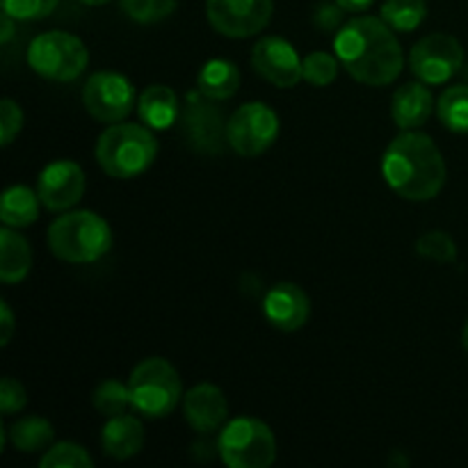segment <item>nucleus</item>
<instances>
[{
  "instance_id": "nucleus-35",
  "label": "nucleus",
  "mask_w": 468,
  "mask_h": 468,
  "mask_svg": "<svg viewBox=\"0 0 468 468\" xmlns=\"http://www.w3.org/2000/svg\"><path fill=\"white\" fill-rule=\"evenodd\" d=\"M14 334V314L7 302H0V346H7Z\"/></svg>"
},
{
  "instance_id": "nucleus-17",
  "label": "nucleus",
  "mask_w": 468,
  "mask_h": 468,
  "mask_svg": "<svg viewBox=\"0 0 468 468\" xmlns=\"http://www.w3.org/2000/svg\"><path fill=\"white\" fill-rule=\"evenodd\" d=\"M434 110V96L425 82H407L398 87L391 101V117L402 131H416L428 123Z\"/></svg>"
},
{
  "instance_id": "nucleus-36",
  "label": "nucleus",
  "mask_w": 468,
  "mask_h": 468,
  "mask_svg": "<svg viewBox=\"0 0 468 468\" xmlns=\"http://www.w3.org/2000/svg\"><path fill=\"white\" fill-rule=\"evenodd\" d=\"M14 21H16V18L9 16L7 12H3V30H0V44H9V41H12Z\"/></svg>"
},
{
  "instance_id": "nucleus-34",
  "label": "nucleus",
  "mask_w": 468,
  "mask_h": 468,
  "mask_svg": "<svg viewBox=\"0 0 468 468\" xmlns=\"http://www.w3.org/2000/svg\"><path fill=\"white\" fill-rule=\"evenodd\" d=\"M343 12H346V9L341 7V5H320L318 7V12L314 14V21H315V26L320 27V30L323 32H332V30H336V27H341V21H343Z\"/></svg>"
},
{
  "instance_id": "nucleus-14",
  "label": "nucleus",
  "mask_w": 468,
  "mask_h": 468,
  "mask_svg": "<svg viewBox=\"0 0 468 468\" xmlns=\"http://www.w3.org/2000/svg\"><path fill=\"white\" fill-rule=\"evenodd\" d=\"M263 314L279 332H297L309 323L311 300L297 283L282 282L265 295Z\"/></svg>"
},
{
  "instance_id": "nucleus-8",
  "label": "nucleus",
  "mask_w": 468,
  "mask_h": 468,
  "mask_svg": "<svg viewBox=\"0 0 468 468\" xmlns=\"http://www.w3.org/2000/svg\"><path fill=\"white\" fill-rule=\"evenodd\" d=\"M279 135V117L270 105L245 103L229 117L227 144L242 158H256L274 144Z\"/></svg>"
},
{
  "instance_id": "nucleus-29",
  "label": "nucleus",
  "mask_w": 468,
  "mask_h": 468,
  "mask_svg": "<svg viewBox=\"0 0 468 468\" xmlns=\"http://www.w3.org/2000/svg\"><path fill=\"white\" fill-rule=\"evenodd\" d=\"M178 0H119V7L137 23H158L176 9Z\"/></svg>"
},
{
  "instance_id": "nucleus-37",
  "label": "nucleus",
  "mask_w": 468,
  "mask_h": 468,
  "mask_svg": "<svg viewBox=\"0 0 468 468\" xmlns=\"http://www.w3.org/2000/svg\"><path fill=\"white\" fill-rule=\"evenodd\" d=\"M346 12H364L373 5V0H336Z\"/></svg>"
},
{
  "instance_id": "nucleus-9",
  "label": "nucleus",
  "mask_w": 468,
  "mask_h": 468,
  "mask_svg": "<svg viewBox=\"0 0 468 468\" xmlns=\"http://www.w3.org/2000/svg\"><path fill=\"white\" fill-rule=\"evenodd\" d=\"M410 64L414 76L425 85H443L457 76L464 67V48L460 41L446 32L423 37L411 48Z\"/></svg>"
},
{
  "instance_id": "nucleus-25",
  "label": "nucleus",
  "mask_w": 468,
  "mask_h": 468,
  "mask_svg": "<svg viewBox=\"0 0 468 468\" xmlns=\"http://www.w3.org/2000/svg\"><path fill=\"white\" fill-rule=\"evenodd\" d=\"M428 16L425 0H387L382 5V18L396 32H414Z\"/></svg>"
},
{
  "instance_id": "nucleus-38",
  "label": "nucleus",
  "mask_w": 468,
  "mask_h": 468,
  "mask_svg": "<svg viewBox=\"0 0 468 468\" xmlns=\"http://www.w3.org/2000/svg\"><path fill=\"white\" fill-rule=\"evenodd\" d=\"M462 346H464V350L468 352V320L464 324V332H462Z\"/></svg>"
},
{
  "instance_id": "nucleus-11",
  "label": "nucleus",
  "mask_w": 468,
  "mask_h": 468,
  "mask_svg": "<svg viewBox=\"0 0 468 468\" xmlns=\"http://www.w3.org/2000/svg\"><path fill=\"white\" fill-rule=\"evenodd\" d=\"M274 12V0H206L208 21L219 35L247 39L263 30Z\"/></svg>"
},
{
  "instance_id": "nucleus-31",
  "label": "nucleus",
  "mask_w": 468,
  "mask_h": 468,
  "mask_svg": "<svg viewBox=\"0 0 468 468\" xmlns=\"http://www.w3.org/2000/svg\"><path fill=\"white\" fill-rule=\"evenodd\" d=\"M0 3H3V12H7L16 21H39L55 12L59 0H0Z\"/></svg>"
},
{
  "instance_id": "nucleus-19",
  "label": "nucleus",
  "mask_w": 468,
  "mask_h": 468,
  "mask_svg": "<svg viewBox=\"0 0 468 468\" xmlns=\"http://www.w3.org/2000/svg\"><path fill=\"white\" fill-rule=\"evenodd\" d=\"M137 112L144 126L154 128V131H165L172 128L174 122L181 117V105H178V96L172 87L167 85H151L137 99Z\"/></svg>"
},
{
  "instance_id": "nucleus-21",
  "label": "nucleus",
  "mask_w": 468,
  "mask_h": 468,
  "mask_svg": "<svg viewBox=\"0 0 468 468\" xmlns=\"http://www.w3.org/2000/svg\"><path fill=\"white\" fill-rule=\"evenodd\" d=\"M32 268V251L26 238L12 227L0 231V279L3 283H18Z\"/></svg>"
},
{
  "instance_id": "nucleus-16",
  "label": "nucleus",
  "mask_w": 468,
  "mask_h": 468,
  "mask_svg": "<svg viewBox=\"0 0 468 468\" xmlns=\"http://www.w3.org/2000/svg\"><path fill=\"white\" fill-rule=\"evenodd\" d=\"M183 414L195 432L210 434L227 423L229 402L215 384H197L183 396Z\"/></svg>"
},
{
  "instance_id": "nucleus-39",
  "label": "nucleus",
  "mask_w": 468,
  "mask_h": 468,
  "mask_svg": "<svg viewBox=\"0 0 468 468\" xmlns=\"http://www.w3.org/2000/svg\"><path fill=\"white\" fill-rule=\"evenodd\" d=\"M80 3H85V5H91V7H101V5L110 3V0H80Z\"/></svg>"
},
{
  "instance_id": "nucleus-4",
  "label": "nucleus",
  "mask_w": 468,
  "mask_h": 468,
  "mask_svg": "<svg viewBox=\"0 0 468 468\" xmlns=\"http://www.w3.org/2000/svg\"><path fill=\"white\" fill-rule=\"evenodd\" d=\"M48 247L67 263H94L112 250V229L91 210H73L50 224Z\"/></svg>"
},
{
  "instance_id": "nucleus-28",
  "label": "nucleus",
  "mask_w": 468,
  "mask_h": 468,
  "mask_svg": "<svg viewBox=\"0 0 468 468\" xmlns=\"http://www.w3.org/2000/svg\"><path fill=\"white\" fill-rule=\"evenodd\" d=\"M91 464H94V462H91L90 452L71 441H62L50 446L39 462L41 468H90Z\"/></svg>"
},
{
  "instance_id": "nucleus-24",
  "label": "nucleus",
  "mask_w": 468,
  "mask_h": 468,
  "mask_svg": "<svg viewBox=\"0 0 468 468\" xmlns=\"http://www.w3.org/2000/svg\"><path fill=\"white\" fill-rule=\"evenodd\" d=\"M439 122L452 133L468 135V85H452L439 96Z\"/></svg>"
},
{
  "instance_id": "nucleus-22",
  "label": "nucleus",
  "mask_w": 468,
  "mask_h": 468,
  "mask_svg": "<svg viewBox=\"0 0 468 468\" xmlns=\"http://www.w3.org/2000/svg\"><path fill=\"white\" fill-rule=\"evenodd\" d=\"M39 195L26 186H12L5 190L0 204V219L5 227L23 229L30 227L39 218Z\"/></svg>"
},
{
  "instance_id": "nucleus-15",
  "label": "nucleus",
  "mask_w": 468,
  "mask_h": 468,
  "mask_svg": "<svg viewBox=\"0 0 468 468\" xmlns=\"http://www.w3.org/2000/svg\"><path fill=\"white\" fill-rule=\"evenodd\" d=\"M222 112L210 103H201L195 94L183 112V128H186L187 142L201 154H219L222 142L227 140V123H222Z\"/></svg>"
},
{
  "instance_id": "nucleus-5",
  "label": "nucleus",
  "mask_w": 468,
  "mask_h": 468,
  "mask_svg": "<svg viewBox=\"0 0 468 468\" xmlns=\"http://www.w3.org/2000/svg\"><path fill=\"white\" fill-rule=\"evenodd\" d=\"M128 387L133 410L146 419H165L176 410L183 398V384L176 368L160 356H151L137 364L128 378Z\"/></svg>"
},
{
  "instance_id": "nucleus-27",
  "label": "nucleus",
  "mask_w": 468,
  "mask_h": 468,
  "mask_svg": "<svg viewBox=\"0 0 468 468\" xmlns=\"http://www.w3.org/2000/svg\"><path fill=\"white\" fill-rule=\"evenodd\" d=\"M338 64H341L338 58L324 53V50H315L302 59V78L314 87H327L336 80Z\"/></svg>"
},
{
  "instance_id": "nucleus-6",
  "label": "nucleus",
  "mask_w": 468,
  "mask_h": 468,
  "mask_svg": "<svg viewBox=\"0 0 468 468\" xmlns=\"http://www.w3.org/2000/svg\"><path fill=\"white\" fill-rule=\"evenodd\" d=\"M218 451L229 468H268L277 460V439L263 420L242 416L224 425Z\"/></svg>"
},
{
  "instance_id": "nucleus-20",
  "label": "nucleus",
  "mask_w": 468,
  "mask_h": 468,
  "mask_svg": "<svg viewBox=\"0 0 468 468\" xmlns=\"http://www.w3.org/2000/svg\"><path fill=\"white\" fill-rule=\"evenodd\" d=\"M197 90L208 101H227L240 90V71L229 59H208L197 76Z\"/></svg>"
},
{
  "instance_id": "nucleus-32",
  "label": "nucleus",
  "mask_w": 468,
  "mask_h": 468,
  "mask_svg": "<svg viewBox=\"0 0 468 468\" xmlns=\"http://www.w3.org/2000/svg\"><path fill=\"white\" fill-rule=\"evenodd\" d=\"M27 405L26 388L21 382H16L14 378H3L0 382V411L5 416H12L16 411H21Z\"/></svg>"
},
{
  "instance_id": "nucleus-33",
  "label": "nucleus",
  "mask_w": 468,
  "mask_h": 468,
  "mask_svg": "<svg viewBox=\"0 0 468 468\" xmlns=\"http://www.w3.org/2000/svg\"><path fill=\"white\" fill-rule=\"evenodd\" d=\"M23 128V112L18 108V103H14L12 99H3L0 103V131H3V146H9L14 142V137L21 133Z\"/></svg>"
},
{
  "instance_id": "nucleus-12",
  "label": "nucleus",
  "mask_w": 468,
  "mask_h": 468,
  "mask_svg": "<svg viewBox=\"0 0 468 468\" xmlns=\"http://www.w3.org/2000/svg\"><path fill=\"white\" fill-rule=\"evenodd\" d=\"M251 67L274 87H295L302 78V59L295 46L282 37H263L251 48Z\"/></svg>"
},
{
  "instance_id": "nucleus-10",
  "label": "nucleus",
  "mask_w": 468,
  "mask_h": 468,
  "mask_svg": "<svg viewBox=\"0 0 468 468\" xmlns=\"http://www.w3.org/2000/svg\"><path fill=\"white\" fill-rule=\"evenodd\" d=\"M82 103L96 122L119 123L135 105V87L122 73L99 71L85 82Z\"/></svg>"
},
{
  "instance_id": "nucleus-13",
  "label": "nucleus",
  "mask_w": 468,
  "mask_h": 468,
  "mask_svg": "<svg viewBox=\"0 0 468 468\" xmlns=\"http://www.w3.org/2000/svg\"><path fill=\"white\" fill-rule=\"evenodd\" d=\"M37 195L48 210H69L85 195V172L73 160H55L39 174Z\"/></svg>"
},
{
  "instance_id": "nucleus-18",
  "label": "nucleus",
  "mask_w": 468,
  "mask_h": 468,
  "mask_svg": "<svg viewBox=\"0 0 468 468\" xmlns=\"http://www.w3.org/2000/svg\"><path fill=\"white\" fill-rule=\"evenodd\" d=\"M103 452L112 460H131L144 446V428H142L140 419L131 414L112 416L108 419L103 428Z\"/></svg>"
},
{
  "instance_id": "nucleus-3",
  "label": "nucleus",
  "mask_w": 468,
  "mask_h": 468,
  "mask_svg": "<svg viewBox=\"0 0 468 468\" xmlns=\"http://www.w3.org/2000/svg\"><path fill=\"white\" fill-rule=\"evenodd\" d=\"M158 142L149 126L142 123H110L96 142V160L112 178H135L154 165Z\"/></svg>"
},
{
  "instance_id": "nucleus-2",
  "label": "nucleus",
  "mask_w": 468,
  "mask_h": 468,
  "mask_svg": "<svg viewBox=\"0 0 468 468\" xmlns=\"http://www.w3.org/2000/svg\"><path fill=\"white\" fill-rule=\"evenodd\" d=\"M384 181L410 201H430L446 186V163L434 140L419 131H402L382 158Z\"/></svg>"
},
{
  "instance_id": "nucleus-26",
  "label": "nucleus",
  "mask_w": 468,
  "mask_h": 468,
  "mask_svg": "<svg viewBox=\"0 0 468 468\" xmlns=\"http://www.w3.org/2000/svg\"><path fill=\"white\" fill-rule=\"evenodd\" d=\"M91 405L99 414L108 416H122L126 414L128 407H133V398H131V387L119 379H105L103 384H99V388L91 396Z\"/></svg>"
},
{
  "instance_id": "nucleus-1",
  "label": "nucleus",
  "mask_w": 468,
  "mask_h": 468,
  "mask_svg": "<svg viewBox=\"0 0 468 468\" xmlns=\"http://www.w3.org/2000/svg\"><path fill=\"white\" fill-rule=\"evenodd\" d=\"M334 50L341 67L368 87L391 85L405 64L393 27L378 16H356L341 26L334 37Z\"/></svg>"
},
{
  "instance_id": "nucleus-30",
  "label": "nucleus",
  "mask_w": 468,
  "mask_h": 468,
  "mask_svg": "<svg viewBox=\"0 0 468 468\" xmlns=\"http://www.w3.org/2000/svg\"><path fill=\"white\" fill-rule=\"evenodd\" d=\"M416 251L420 256L437 263H452L457 259V245L446 231H428L416 242Z\"/></svg>"
},
{
  "instance_id": "nucleus-23",
  "label": "nucleus",
  "mask_w": 468,
  "mask_h": 468,
  "mask_svg": "<svg viewBox=\"0 0 468 468\" xmlns=\"http://www.w3.org/2000/svg\"><path fill=\"white\" fill-rule=\"evenodd\" d=\"M9 443L21 452H37L50 448L55 439L53 425L41 416H26L7 430Z\"/></svg>"
},
{
  "instance_id": "nucleus-7",
  "label": "nucleus",
  "mask_w": 468,
  "mask_h": 468,
  "mask_svg": "<svg viewBox=\"0 0 468 468\" xmlns=\"http://www.w3.org/2000/svg\"><path fill=\"white\" fill-rule=\"evenodd\" d=\"M90 62L85 44L76 35L53 30L35 37L27 48V64L46 80L71 82L80 76Z\"/></svg>"
}]
</instances>
